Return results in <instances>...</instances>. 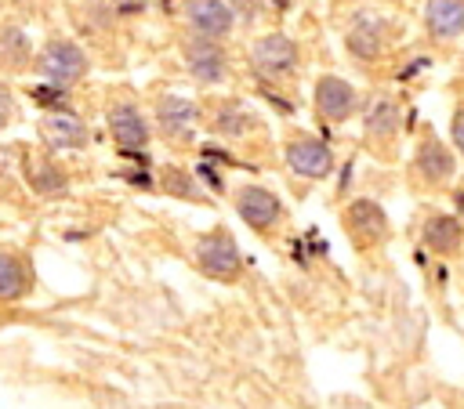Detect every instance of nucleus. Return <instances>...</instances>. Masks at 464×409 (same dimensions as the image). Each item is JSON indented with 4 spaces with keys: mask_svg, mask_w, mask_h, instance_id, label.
Segmentation results:
<instances>
[{
    "mask_svg": "<svg viewBox=\"0 0 464 409\" xmlns=\"http://www.w3.org/2000/svg\"><path fill=\"white\" fill-rule=\"evenodd\" d=\"M29 181L36 192H62L65 188V170L51 159H29Z\"/></svg>",
    "mask_w": 464,
    "mask_h": 409,
    "instance_id": "6ab92c4d",
    "label": "nucleus"
},
{
    "mask_svg": "<svg viewBox=\"0 0 464 409\" xmlns=\"http://www.w3.org/2000/svg\"><path fill=\"white\" fill-rule=\"evenodd\" d=\"M424 25L439 40H453L464 33V0H428L424 4Z\"/></svg>",
    "mask_w": 464,
    "mask_h": 409,
    "instance_id": "4468645a",
    "label": "nucleus"
},
{
    "mask_svg": "<svg viewBox=\"0 0 464 409\" xmlns=\"http://www.w3.org/2000/svg\"><path fill=\"white\" fill-rule=\"evenodd\" d=\"M286 166L304 181H319L334 170V152L319 138H294L286 145Z\"/></svg>",
    "mask_w": 464,
    "mask_h": 409,
    "instance_id": "0eeeda50",
    "label": "nucleus"
},
{
    "mask_svg": "<svg viewBox=\"0 0 464 409\" xmlns=\"http://www.w3.org/2000/svg\"><path fill=\"white\" fill-rule=\"evenodd\" d=\"M250 62H254V69H261L268 76H286L297 69V43L283 33H268L250 43Z\"/></svg>",
    "mask_w": 464,
    "mask_h": 409,
    "instance_id": "6e6552de",
    "label": "nucleus"
},
{
    "mask_svg": "<svg viewBox=\"0 0 464 409\" xmlns=\"http://www.w3.org/2000/svg\"><path fill=\"white\" fill-rule=\"evenodd\" d=\"M36 69H40L51 83L69 87V83H76V80L87 72V58H83V51H80L72 40H51V43L40 51V58H36Z\"/></svg>",
    "mask_w": 464,
    "mask_h": 409,
    "instance_id": "20e7f679",
    "label": "nucleus"
},
{
    "mask_svg": "<svg viewBox=\"0 0 464 409\" xmlns=\"http://www.w3.org/2000/svg\"><path fill=\"white\" fill-rule=\"evenodd\" d=\"M413 170L428 181V185H446L450 177H453V170H457V163H453V152L439 141V138H424L420 145H417V159H413Z\"/></svg>",
    "mask_w": 464,
    "mask_h": 409,
    "instance_id": "ddd939ff",
    "label": "nucleus"
},
{
    "mask_svg": "<svg viewBox=\"0 0 464 409\" xmlns=\"http://www.w3.org/2000/svg\"><path fill=\"white\" fill-rule=\"evenodd\" d=\"M109 130L123 152H141L149 145V123H145L141 109H134L130 101H116L109 109Z\"/></svg>",
    "mask_w": 464,
    "mask_h": 409,
    "instance_id": "9b49d317",
    "label": "nucleus"
},
{
    "mask_svg": "<svg viewBox=\"0 0 464 409\" xmlns=\"http://www.w3.org/2000/svg\"><path fill=\"white\" fill-rule=\"evenodd\" d=\"M239 264H243V257H239V246L228 235V228H214L210 235H203L196 243V268L203 275L225 282V279H236L239 275Z\"/></svg>",
    "mask_w": 464,
    "mask_h": 409,
    "instance_id": "f257e3e1",
    "label": "nucleus"
},
{
    "mask_svg": "<svg viewBox=\"0 0 464 409\" xmlns=\"http://www.w3.org/2000/svg\"><path fill=\"white\" fill-rule=\"evenodd\" d=\"M25 58H29V43H25L22 29L18 25H4L0 29V65L4 69H22Z\"/></svg>",
    "mask_w": 464,
    "mask_h": 409,
    "instance_id": "a211bd4d",
    "label": "nucleus"
},
{
    "mask_svg": "<svg viewBox=\"0 0 464 409\" xmlns=\"http://www.w3.org/2000/svg\"><path fill=\"white\" fill-rule=\"evenodd\" d=\"M185 22H188L192 33L221 40V36L232 33L236 14H232V7L225 0H185Z\"/></svg>",
    "mask_w": 464,
    "mask_h": 409,
    "instance_id": "1a4fd4ad",
    "label": "nucleus"
},
{
    "mask_svg": "<svg viewBox=\"0 0 464 409\" xmlns=\"http://www.w3.org/2000/svg\"><path fill=\"white\" fill-rule=\"evenodd\" d=\"M341 221H344V232H348L355 250H373V246H381L388 239V217H384V210L373 199L348 203Z\"/></svg>",
    "mask_w": 464,
    "mask_h": 409,
    "instance_id": "f03ea898",
    "label": "nucleus"
},
{
    "mask_svg": "<svg viewBox=\"0 0 464 409\" xmlns=\"http://www.w3.org/2000/svg\"><path fill=\"white\" fill-rule=\"evenodd\" d=\"M188 177H192V174H185V170L170 166V170H163V188H167V192H174V195L196 199V188H192V181H188Z\"/></svg>",
    "mask_w": 464,
    "mask_h": 409,
    "instance_id": "412c9836",
    "label": "nucleus"
},
{
    "mask_svg": "<svg viewBox=\"0 0 464 409\" xmlns=\"http://www.w3.org/2000/svg\"><path fill=\"white\" fill-rule=\"evenodd\" d=\"M424 243H428L435 253H453V250L460 246V224H457L453 217L435 214V217L424 221Z\"/></svg>",
    "mask_w": 464,
    "mask_h": 409,
    "instance_id": "2eb2a0df",
    "label": "nucleus"
},
{
    "mask_svg": "<svg viewBox=\"0 0 464 409\" xmlns=\"http://www.w3.org/2000/svg\"><path fill=\"white\" fill-rule=\"evenodd\" d=\"M246 112H239L236 105H221L218 109V116H214V127L221 130V134H243L246 130Z\"/></svg>",
    "mask_w": 464,
    "mask_h": 409,
    "instance_id": "aec40b11",
    "label": "nucleus"
},
{
    "mask_svg": "<svg viewBox=\"0 0 464 409\" xmlns=\"http://www.w3.org/2000/svg\"><path fill=\"white\" fill-rule=\"evenodd\" d=\"M312 98H315L319 119H326V123H344L348 116L359 112V90L341 76H319Z\"/></svg>",
    "mask_w": 464,
    "mask_h": 409,
    "instance_id": "39448f33",
    "label": "nucleus"
},
{
    "mask_svg": "<svg viewBox=\"0 0 464 409\" xmlns=\"http://www.w3.org/2000/svg\"><path fill=\"white\" fill-rule=\"evenodd\" d=\"M185 65H188L192 80L203 83V87L221 83V80H225V69H228L221 43H218L214 36H199V33H192V36L185 40Z\"/></svg>",
    "mask_w": 464,
    "mask_h": 409,
    "instance_id": "423d86ee",
    "label": "nucleus"
},
{
    "mask_svg": "<svg viewBox=\"0 0 464 409\" xmlns=\"http://www.w3.org/2000/svg\"><path fill=\"white\" fill-rule=\"evenodd\" d=\"M156 123L167 141H192L196 130V105L178 94H163L156 101Z\"/></svg>",
    "mask_w": 464,
    "mask_h": 409,
    "instance_id": "9d476101",
    "label": "nucleus"
},
{
    "mask_svg": "<svg viewBox=\"0 0 464 409\" xmlns=\"http://www.w3.org/2000/svg\"><path fill=\"white\" fill-rule=\"evenodd\" d=\"M395 123H399V112H395V105L388 101V98H377L373 105H370V112H366V138L373 141H384V138H392L395 134Z\"/></svg>",
    "mask_w": 464,
    "mask_h": 409,
    "instance_id": "f3484780",
    "label": "nucleus"
},
{
    "mask_svg": "<svg viewBox=\"0 0 464 409\" xmlns=\"http://www.w3.org/2000/svg\"><path fill=\"white\" fill-rule=\"evenodd\" d=\"M232 203H236V214L243 217V224L254 232H272L283 217V203L276 199V192H268L265 185H254V181L239 185Z\"/></svg>",
    "mask_w": 464,
    "mask_h": 409,
    "instance_id": "7ed1b4c3",
    "label": "nucleus"
},
{
    "mask_svg": "<svg viewBox=\"0 0 464 409\" xmlns=\"http://www.w3.org/2000/svg\"><path fill=\"white\" fill-rule=\"evenodd\" d=\"M112 4H116L120 11H141V7H145V4H134V0H112Z\"/></svg>",
    "mask_w": 464,
    "mask_h": 409,
    "instance_id": "b1692460",
    "label": "nucleus"
},
{
    "mask_svg": "<svg viewBox=\"0 0 464 409\" xmlns=\"http://www.w3.org/2000/svg\"><path fill=\"white\" fill-rule=\"evenodd\" d=\"M40 138H44L47 148H80V145L87 141V127H83L72 112L51 109V112H44V119H40Z\"/></svg>",
    "mask_w": 464,
    "mask_h": 409,
    "instance_id": "f8f14e48",
    "label": "nucleus"
},
{
    "mask_svg": "<svg viewBox=\"0 0 464 409\" xmlns=\"http://www.w3.org/2000/svg\"><path fill=\"white\" fill-rule=\"evenodd\" d=\"M14 116V101H11V94H7V87H0V127L7 123Z\"/></svg>",
    "mask_w": 464,
    "mask_h": 409,
    "instance_id": "4be33fe9",
    "label": "nucleus"
},
{
    "mask_svg": "<svg viewBox=\"0 0 464 409\" xmlns=\"http://www.w3.org/2000/svg\"><path fill=\"white\" fill-rule=\"evenodd\" d=\"M453 145L464 152V109L453 116Z\"/></svg>",
    "mask_w": 464,
    "mask_h": 409,
    "instance_id": "5701e85b",
    "label": "nucleus"
},
{
    "mask_svg": "<svg viewBox=\"0 0 464 409\" xmlns=\"http://www.w3.org/2000/svg\"><path fill=\"white\" fill-rule=\"evenodd\" d=\"M25 286H29L25 264L11 250H0V300H18Z\"/></svg>",
    "mask_w": 464,
    "mask_h": 409,
    "instance_id": "dca6fc26",
    "label": "nucleus"
}]
</instances>
